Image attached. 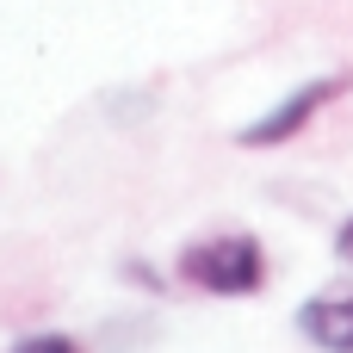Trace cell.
Instances as JSON below:
<instances>
[{
  "label": "cell",
  "mask_w": 353,
  "mask_h": 353,
  "mask_svg": "<svg viewBox=\"0 0 353 353\" xmlns=\"http://www.w3.org/2000/svg\"><path fill=\"white\" fill-rule=\"evenodd\" d=\"M341 93H347V74L304 81V87H298V93H285V99H279L267 118L242 124V137H236V143H242V149H279V143H292V137H298V130H304V124H310V118H316L329 99H341Z\"/></svg>",
  "instance_id": "cell-2"
},
{
  "label": "cell",
  "mask_w": 353,
  "mask_h": 353,
  "mask_svg": "<svg viewBox=\"0 0 353 353\" xmlns=\"http://www.w3.org/2000/svg\"><path fill=\"white\" fill-rule=\"evenodd\" d=\"M304 341L323 353H353V292H323L298 310Z\"/></svg>",
  "instance_id": "cell-3"
},
{
  "label": "cell",
  "mask_w": 353,
  "mask_h": 353,
  "mask_svg": "<svg viewBox=\"0 0 353 353\" xmlns=\"http://www.w3.org/2000/svg\"><path fill=\"white\" fill-rule=\"evenodd\" d=\"M180 279L211 298H248L267 279V254L254 236H205L180 254Z\"/></svg>",
  "instance_id": "cell-1"
},
{
  "label": "cell",
  "mask_w": 353,
  "mask_h": 353,
  "mask_svg": "<svg viewBox=\"0 0 353 353\" xmlns=\"http://www.w3.org/2000/svg\"><path fill=\"white\" fill-rule=\"evenodd\" d=\"M335 254H341V261H347V267H353V217H347V223H341V236H335Z\"/></svg>",
  "instance_id": "cell-5"
},
{
  "label": "cell",
  "mask_w": 353,
  "mask_h": 353,
  "mask_svg": "<svg viewBox=\"0 0 353 353\" xmlns=\"http://www.w3.org/2000/svg\"><path fill=\"white\" fill-rule=\"evenodd\" d=\"M12 353H81V347H74L68 335H25Z\"/></svg>",
  "instance_id": "cell-4"
}]
</instances>
